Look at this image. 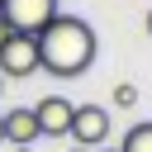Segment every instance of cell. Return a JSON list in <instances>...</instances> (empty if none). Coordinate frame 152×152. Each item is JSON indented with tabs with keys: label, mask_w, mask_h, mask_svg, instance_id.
I'll return each instance as SVG.
<instances>
[{
	"label": "cell",
	"mask_w": 152,
	"mask_h": 152,
	"mask_svg": "<svg viewBox=\"0 0 152 152\" xmlns=\"http://www.w3.org/2000/svg\"><path fill=\"white\" fill-rule=\"evenodd\" d=\"M71 152H90V147H71Z\"/></svg>",
	"instance_id": "cell-14"
},
{
	"label": "cell",
	"mask_w": 152,
	"mask_h": 152,
	"mask_svg": "<svg viewBox=\"0 0 152 152\" xmlns=\"http://www.w3.org/2000/svg\"><path fill=\"white\" fill-rule=\"evenodd\" d=\"M57 14V0H0V19L14 33H38Z\"/></svg>",
	"instance_id": "cell-4"
},
{
	"label": "cell",
	"mask_w": 152,
	"mask_h": 152,
	"mask_svg": "<svg viewBox=\"0 0 152 152\" xmlns=\"http://www.w3.org/2000/svg\"><path fill=\"white\" fill-rule=\"evenodd\" d=\"M138 104V86L133 81H114V109H133Z\"/></svg>",
	"instance_id": "cell-8"
},
{
	"label": "cell",
	"mask_w": 152,
	"mask_h": 152,
	"mask_svg": "<svg viewBox=\"0 0 152 152\" xmlns=\"http://www.w3.org/2000/svg\"><path fill=\"white\" fill-rule=\"evenodd\" d=\"M14 152H33V147H14Z\"/></svg>",
	"instance_id": "cell-13"
},
{
	"label": "cell",
	"mask_w": 152,
	"mask_h": 152,
	"mask_svg": "<svg viewBox=\"0 0 152 152\" xmlns=\"http://www.w3.org/2000/svg\"><path fill=\"white\" fill-rule=\"evenodd\" d=\"M119 152H152V124H133L128 138L119 142Z\"/></svg>",
	"instance_id": "cell-7"
},
{
	"label": "cell",
	"mask_w": 152,
	"mask_h": 152,
	"mask_svg": "<svg viewBox=\"0 0 152 152\" xmlns=\"http://www.w3.org/2000/svg\"><path fill=\"white\" fill-rule=\"evenodd\" d=\"M38 71V38L33 33H10L0 43V76L5 81H24Z\"/></svg>",
	"instance_id": "cell-2"
},
{
	"label": "cell",
	"mask_w": 152,
	"mask_h": 152,
	"mask_svg": "<svg viewBox=\"0 0 152 152\" xmlns=\"http://www.w3.org/2000/svg\"><path fill=\"white\" fill-rule=\"evenodd\" d=\"M71 114H76V104H71L66 95H43V100L33 104V119H38V133H43V138H66Z\"/></svg>",
	"instance_id": "cell-5"
},
{
	"label": "cell",
	"mask_w": 152,
	"mask_h": 152,
	"mask_svg": "<svg viewBox=\"0 0 152 152\" xmlns=\"http://www.w3.org/2000/svg\"><path fill=\"white\" fill-rule=\"evenodd\" d=\"M142 28H147V38H152V10H147V19H142Z\"/></svg>",
	"instance_id": "cell-10"
},
{
	"label": "cell",
	"mask_w": 152,
	"mask_h": 152,
	"mask_svg": "<svg viewBox=\"0 0 152 152\" xmlns=\"http://www.w3.org/2000/svg\"><path fill=\"white\" fill-rule=\"evenodd\" d=\"M0 86H5V76H0Z\"/></svg>",
	"instance_id": "cell-15"
},
{
	"label": "cell",
	"mask_w": 152,
	"mask_h": 152,
	"mask_svg": "<svg viewBox=\"0 0 152 152\" xmlns=\"http://www.w3.org/2000/svg\"><path fill=\"white\" fill-rule=\"evenodd\" d=\"M10 33H14V28H10V24H5V19H0V43H5V38H10Z\"/></svg>",
	"instance_id": "cell-9"
},
{
	"label": "cell",
	"mask_w": 152,
	"mask_h": 152,
	"mask_svg": "<svg viewBox=\"0 0 152 152\" xmlns=\"http://www.w3.org/2000/svg\"><path fill=\"white\" fill-rule=\"evenodd\" d=\"M90 152H119V147H90Z\"/></svg>",
	"instance_id": "cell-11"
},
{
	"label": "cell",
	"mask_w": 152,
	"mask_h": 152,
	"mask_svg": "<svg viewBox=\"0 0 152 152\" xmlns=\"http://www.w3.org/2000/svg\"><path fill=\"white\" fill-rule=\"evenodd\" d=\"M0 142H5V119H0Z\"/></svg>",
	"instance_id": "cell-12"
},
{
	"label": "cell",
	"mask_w": 152,
	"mask_h": 152,
	"mask_svg": "<svg viewBox=\"0 0 152 152\" xmlns=\"http://www.w3.org/2000/svg\"><path fill=\"white\" fill-rule=\"evenodd\" d=\"M5 119V142L10 147H33L43 133H38V119H33V104H14L0 114Z\"/></svg>",
	"instance_id": "cell-6"
},
{
	"label": "cell",
	"mask_w": 152,
	"mask_h": 152,
	"mask_svg": "<svg viewBox=\"0 0 152 152\" xmlns=\"http://www.w3.org/2000/svg\"><path fill=\"white\" fill-rule=\"evenodd\" d=\"M109 124H114V119H109V109H104V104H76L66 138H76V147H104Z\"/></svg>",
	"instance_id": "cell-3"
},
{
	"label": "cell",
	"mask_w": 152,
	"mask_h": 152,
	"mask_svg": "<svg viewBox=\"0 0 152 152\" xmlns=\"http://www.w3.org/2000/svg\"><path fill=\"white\" fill-rule=\"evenodd\" d=\"M33 38H38V66L52 71V76H81V71L95 62V52H100L95 28H90L86 19H76V14H62V10H57Z\"/></svg>",
	"instance_id": "cell-1"
}]
</instances>
